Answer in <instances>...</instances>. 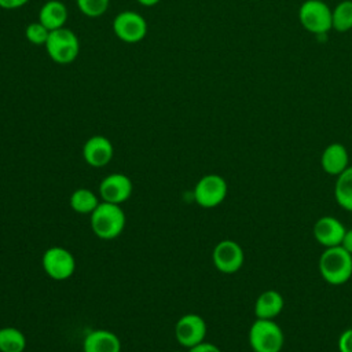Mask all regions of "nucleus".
<instances>
[{"label": "nucleus", "mask_w": 352, "mask_h": 352, "mask_svg": "<svg viewBox=\"0 0 352 352\" xmlns=\"http://www.w3.org/2000/svg\"><path fill=\"white\" fill-rule=\"evenodd\" d=\"M319 272L329 285L346 283L352 276V254L341 245L324 248L319 257Z\"/></svg>", "instance_id": "1"}, {"label": "nucleus", "mask_w": 352, "mask_h": 352, "mask_svg": "<svg viewBox=\"0 0 352 352\" xmlns=\"http://www.w3.org/2000/svg\"><path fill=\"white\" fill-rule=\"evenodd\" d=\"M91 228L94 234L104 241L117 238L125 228L126 217L118 204L100 202L89 214Z\"/></svg>", "instance_id": "2"}, {"label": "nucleus", "mask_w": 352, "mask_h": 352, "mask_svg": "<svg viewBox=\"0 0 352 352\" xmlns=\"http://www.w3.org/2000/svg\"><path fill=\"white\" fill-rule=\"evenodd\" d=\"M248 338L253 352H280L285 345L282 327L270 319H256L249 329Z\"/></svg>", "instance_id": "3"}, {"label": "nucleus", "mask_w": 352, "mask_h": 352, "mask_svg": "<svg viewBox=\"0 0 352 352\" xmlns=\"http://www.w3.org/2000/svg\"><path fill=\"white\" fill-rule=\"evenodd\" d=\"M44 48L52 62L69 65L74 62L80 54V40L73 30L63 26L50 32Z\"/></svg>", "instance_id": "4"}, {"label": "nucleus", "mask_w": 352, "mask_h": 352, "mask_svg": "<svg viewBox=\"0 0 352 352\" xmlns=\"http://www.w3.org/2000/svg\"><path fill=\"white\" fill-rule=\"evenodd\" d=\"M298 21L307 32L326 34L331 29V8L323 0H305L298 8Z\"/></svg>", "instance_id": "5"}, {"label": "nucleus", "mask_w": 352, "mask_h": 352, "mask_svg": "<svg viewBox=\"0 0 352 352\" xmlns=\"http://www.w3.org/2000/svg\"><path fill=\"white\" fill-rule=\"evenodd\" d=\"M228 186L223 176L216 173H209L202 176L194 187L195 202L205 209L219 206L227 197Z\"/></svg>", "instance_id": "6"}, {"label": "nucleus", "mask_w": 352, "mask_h": 352, "mask_svg": "<svg viewBox=\"0 0 352 352\" xmlns=\"http://www.w3.org/2000/svg\"><path fill=\"white\" fill-rule=\"evenodd\" d=\"M113 33L116 37L126 44L142 41L147 34V22L136 11L125 10L118 12L113 19Z\"/></svg>", "instance_id": "7"}, {"label": "nucleus", "mask_w": 352, "mask_h": 352, "mask_svg": "<svg viewBox=\"0 0 352 352\" xmlns=\"http://www.w3.org/2000/svg\"><path fill=\"white\" fill-rule=\"evenodd\" d=\"M43 270L54 280H65L74 274L76 258L66 248L52 246L43 254Z\"/></svg>", "instance_id": "8"}, {"label": "nucleus", "mask_w": 352, "mask_h": 352, "mask_svg": "<svg viewBox=\"0 0 352 352\" xmlns=\"http://www.w3.org/2000/svg\"><path fill=\"white\" fill-rule=\"evenodd\" d=\"M212 260L217 271L230 275L242 268L245 253L238 242L232 239H223L213 248Z\"/></svg>", "instance_id": "9"}, {"label": "nucleus", "mask_w": 352, "mask_h": 352, "mask_svg": "<svg viewBox=\"0 0 352 352\" xmlns=\"http://www.w3.org/2000/svg\"><path fill=\"white\" fill-rule=\"evenodd\" d=\"M175 336L180 345L191 348L205 340L206 322L198 314H186L176 322Z\"/></svg>", "instance_id": "10"}, {"label": "nucleus", "mask_w": 352, "mask_h": 352, "mask_svg": "<svg viewBox=\"0 0 352 352\" xmlns=\"http://www.w3.org/2000/svg\"><path fill=\"white\" fill-rule=\"evenodd\" d=\"M133 191L132 180L124 173H111L102 179L99 184V195L104 202L122 204Z\"/></svg>", "instance_id": "11"}, {"label": "nucleus", "mask_w": 352, "mask_h": 352, "mask_svg": "<svg viewBox=\"0 0 352 352\" xmlns=\"http://www.w3.org/2000/svg\"><path fill=\"white\" fill-rule=\"evenodd\" d=\"M114 155V147L109 138L103 135H94L87 139L82 146L84 161L94 168L107 165Z\"/></svg>", "instance_id": "12"}, {"label": "nucleus", "mask_w": 352, "mask_h": 352, "mask_svg": "<svg viewBox=\"0 0 352 352\" xmlns=\"http://www.w3.org/2000/svg\"><path fill=\"white\" fill-rule=\"evenodd\" d=\"M345 231L346 227L333 216H322L314 224V238L324 248L340 246Z\"/></svg>", "instance_id": "13"}, {"label": "nucleus", "mask_w": 352, "mask_h": 352, "mask_svg": "<svg viewBox=\"0 0 352 352\" xmlns=\"http://www.w3.org/2000/svg\"><path fill=\"white\" fill-rule=\"evenodd\" d=\"M320 166L324 173L330 176L341 175L349 166V154L344 144L341 143H330L324 147L320 155Z\"/></svg>", "instance_id": "14"}, {"label": "nucleus", "mask_w": 352, "mask_h": 352, "mask_svg": "<svg viewBox=\"0 0 352 352\" xmlns=\"http://www.w3.org/2000/svg\"><path fill=\"white\" fill-rule=\"evenodd\" d=\"M82 352H121V341L110 330H92L82 341Z\"/></svg>", "instance_id": "15"}, {"label": "nucleus", "mask_w": 352, "mask_h": 352, "mask_svg": "<svg viewBox=\"0 0 352 352\" xmlns=\"http://www.w3.org/2000/svg\"><path fill=\"white\" fill-rule=\"evenodd\" d=\"M285 300L283 296L274 289L264 290L258 294L254 302V315L256 319H270L274 320L283 311Z\"/></svg>", "instance_id": "16"}, {"label": "nucleus", "mask_w": 352, "mask_h": 352, "mask_svg": "<svg viewBox=\"0 0 352 352\" xmlns=\"http://www.w3.org/2000/svg\"><path fill=\"white\" fill-rule=\"evenodd\" d=\"M38 21L48 30L60 29L67 21V8L59 0H48L41 6L38 11Z\"/></svg>", "instance_id": "17"}, {"label": "nucleus", "mask_w": 352, "mask_h": 352, "mask_svg": "<svg viewBox=\"0 0 352 352\" xmlns=\"http://www.w3.org/2000/svg\"><path fill=\"white\" fill-rule=\"evenodd\" d=\"M334 198L338 206L352 212V166L349 165L341 175L337 176L334 184Z\"/></svg>", "instance_id": "18"}, {"label": "nucleus", "mask_w": 352, "mask_h": 352, "mask_svg": "<svg viewBox=\"0 0 352 352\" xmlns=\"http://www.w3.org/2000/svg\"><path fill=\"white\" fill-rule=\"evenodd\" d=\"M99 204L98 197L89 188H77L70 195V208L81 214H91Z\"/></svg>", "instance_id": "19"}, {"label": "nucleus", "mask_w": 352, "mask_h": 352, "mask_svg": "<svg viewBox=\"0 0 352 352\" xmlns=\"http://www.w3.org/2000/svg\"><path fill=\"white\" fill-rule=\"evenodd\" d=\"M26 348V337L16 327L0 329V352H23Z\"/></svg>", "instance_id": "20"}, {"label": "nucleus", "mask_w": 352, "mask_h": 352, "mask_svg": "<svg viewBox=\"0 0 352 352\" xmlns=\"http://www.w3.org/2000/svg\"><path fill=\"white\" fill-rule=\"evenodd\" d=\"M331 29L340 33L352 29V0H342L331 8Z\"/></svg>", "instance_id": "21"}, {"label": "nucleus", "mask_w": 352, "mask_h": 352, "mask_svg": "<svg viewBox=\"0 0 352 352\" xmlns=\"http://www.w3.org/2000/svg\"><path fill=\"white\" fill-rule=\"evenodd\" d=\"M80 12L88 18L102 16L110 4V0H76Z\"/></svg>", "instance_id": "22"}, {"label": "nucleus", "mask_w": 352, "mask_h": 352, "mask_svg": "<svg viewBox=\"0 0 352 352\" xmlns=\"http://www.w3.org/2000/svg\"><path fill=\"white\" fill-rule=\"evenodd\" d=\"M50 32L40 21L32 22L25 29V37L26 40L33 45H45L47 38L50 36Z\"/></svg>", "instance_id": "23"}, {"label": "nucleus", "mask_w": 352, "mask_h": 352, "mask_svg": "<svg viewBox=\"0 0 352 352\" xmlns=\"http://www.w3.org/2000/svg\"><path fill=\"white\" fill-rule=\"evenodd\" d=\"M337 346L340 352H352V327L344 330L340 334Z\"/></svg>", "instance_id": "24"}, {"label": "nucleus", "mask_w": 352, "mask_h": 352, "mask_svg": "<svg viewBox=\"0 0 352 352\" xmlns=\"http://www.w3.org/2000/svg\"><path fill=\"white\" fill-rule=\"evenodd\" d=\"M188 352H221V349L217 345L212 344V342L202 341V342L188 348Z\"/></svg>", "instance_id": "25"}, {"label": "nucleus", "mask_w": 352, "mask_h": 352, "mask_svg": "<svg viewBox=\"0 0 352 352\" xmlns=\"http://www.w3.org/2000/svg\"><path fill=\"white\" fill-rule=\"evenodd\" d=\"M30 0H0V8L3 10H15L23 7Z\"/></svg>", "instance_id": "26"}, {"label": "nucleus", "mask_w": 352, "mask_h": 352, "mask_svg": "<svg viewBox=\"0 0 352 352\" xmlns=\"http://www.w3.org/2000/svg\"><path fill=\"white\" fill-rule=\"evenodd\" d=\"M341 246L352 254V228H346L345 234H344V238H342V242H341Z\"/></svg>", "instance_id": "27"}, {"label": "nucleus", "mask_w": 352, "mask_h": 352, "mask_svg": "<svg viewBox=\"0 0 352 352\" xmlns=\"http://www.w3.org/2000/svg\"><path fill=\"white\" fill-rule=\"evenodd\" d=\"M140 6H144V7H153V6H157L161 0H136Z\"/></svg>", "instance_id": "28"}, {"label": "nucleus", "mask_w": 352, "mask_h": 352, "mask_svg": "<svg viewBox=\"0 0 352 352\" xmlns=\"http://www.w3.org/2000/svg\"><path fill=\"white\" fill-rule=\"evenodd\" d=\"M173 352H182V351H173Z\"/></svg>", "instance_id": "29"}]
</instances>
